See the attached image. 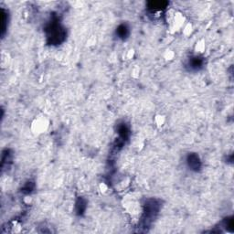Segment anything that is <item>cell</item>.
Masks as SVG:
<instances>
[{"instance_id":"obj_1","label":"cell","mask_w":234,"mask_h":234,"mask_svg":"<svg viewBox=\"0 0 234 234\" xmlns=\"http://www.w3.org/2000/svg\"><path fill=\"white\" fill-rule=\"evenodd\" d=\"M188 164L191 168H198V159L197 156H190L188 158Z\"/></svg>"}]
</instances>
